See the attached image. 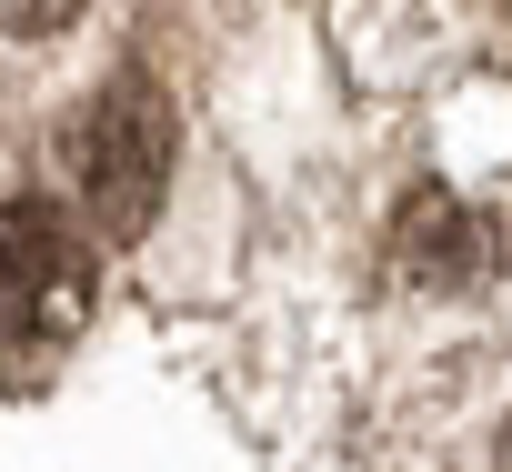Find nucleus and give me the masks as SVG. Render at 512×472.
<instances>
[{"label": "nucleus", "mask_w": 512, "mask_h": 472, "mask_svg": "<svg viewBox=\"0 0 512 472\" xmlns=\"http://www.w3.org/2000/svg\"><path fill=\"white\" fill-rule=\"evenodd\" d=\"M91 292V231H71L51 201H0V342H71L91 322Z\"/></svg>", "instance_id": "f03ea898"}, {"label": "nucleus", "mask_w": 512, "mask_h": 472, "mask_svg": "<svg viewBox=\"0 0 512 472\" xmlns=\"http://www.w3.org/2000/svg\"><path fill=\"white\" fill-rule=\"evenodd\" d=\"M81 0H0V31H61Z\"/></svg>", "instance_id": "20e7f679"}, {"label": "nucleus", "mask_w": 512, "mask_h": 472, "mask_svg": "<svg viewBox=\"0 0 512 472\" xmlns=\"http://www.w3.org/2000/svg\"><path fill=\"white\" fill-rule=\"evenodd\" d=\"M502 452H512V442H502Z\"/></svg>", "instance_id": "39448f33"}, {"label": "nucleus", "mask_w": 512, "mask_h": 472, "mask_svg": "<svg viewBox=\"0 0 512 472\" xmlns=\"http://www.w3.org/2000/svg\"><path fill=\"white\" fill-rule=\"evenodd\" d=\"M61 171L81 191V221L101 242H131V231L161 211V181H171V111L151 81H111L71 131H61Z\"/></svg>", "instance_id": "f257e3e1"}, {"label": "nucleus", "mask_w": 512, "mask_h": 472, "mask_svg": "<svg viewBox=\"0 0 512 472\" xmlns=\"http://www.w3.org/2000/svg\"><path fill=\"white\" fill-rule=\"evenodd\" d=\"M392 262H402V282H422V292H462V282H482V262H492V221L462 211L442 181H422V191L392 211Z\"/></svg>", "instance_id": "7ed1b4c3"}]
</instances>
